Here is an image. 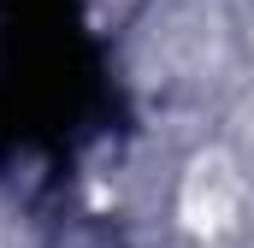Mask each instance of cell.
Listing matches in <instances>:
<instances>
[{"label": "cell", "mask_w": 254, "mask_h": 248, "mask_svg": "<svg viewBox=\"0 0 254 248\" xmlns=\"http://www.w3.org/2000/svg\"><path fill=\"white\" fill-rule=\"evenodd\" d=\"M243 207V178L225 154H201L184 178V219L190 231H225Z\"/></svg>", "instance_id": "1"}]
</instances>
